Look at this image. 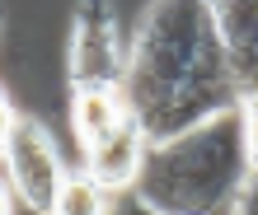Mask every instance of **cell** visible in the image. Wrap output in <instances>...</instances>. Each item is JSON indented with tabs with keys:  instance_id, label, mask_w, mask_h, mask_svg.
Wrapping results in <instances>:
<instances>
[{
	"instance_id": "6da1fadb",
	"label": "cell",
	"mask_w": 258,
	"mask_h": 215,
	"mask_svg": "<svg viewBox=\"0 0 258 215\" xmlns=\"http://www.w3.org/2000/svg\"><path fill=\"white\" fill-rule=\"evenodd\" d=\"M122 103L141 122L150 145L174 141L244 103L230 61L216 42L211 5L164 0L141 14V24L132 28V66Z\"/></svg>"
},
{
	"instance_id": "7a4b0ae2",
	"label": "cell",
	"mask_w": 258,
	"mask_h": 215,
	"mask_svg": "<svg viewBox=\"0 0 258 215\" xmlns=\"http://www.w3.org/2000/svg\"><path fill=\"white\" fill-rule=\"evenodd\" d=\"M249 178L253 159L244 141V103H239L174 141L150 145L136 192L164 215H235Z\"/></svg>"
},
{
	"instance_id": "3957f363",
	"label": "cell",
	"mask_w": 258,
	"mask_h": 215,
	"mask_svg": "<svg viewBox=\"0 0 258 215\" xmlns=\"http://www.w3.org/2000/svg\"><path fill=\"white\" fill-rule=\"evenodd\" d=\"M0 155H5V187L33 215H52L75 173L66 168L61 145L52 141L47 122H38L28 113H14L5 103V141H0Z\"/></svg>"
},
{
	"instance_id": "277c9868",
	"label": "cell",
	"mask_w": 258,
	"mask_h": 215,
	"mask_svg": "<svg viewBox=\"0 0 258 215\" xmlns=\"http://www.w3.org/2000/svg\"><path fill=\"white\" fill-rule=\"evenodd\" d=\"M132 66V38L117 24V10L103 0L75 5V24L66 38V84L71 94L80 89H103V94H122Z\"/></svg>"
},
{
	"instance_id": "5b68a950",
	"label": "cell",
	"mask_w": 258,
	"mask_h": 215,
	"mask_svg": "<svg viewBox=\"0 0 258 215\" xmlns=\"http://www.w3.org/2000/svg\"><path fill=\"white\" fill-rule=\"evenodd\" d=\"M146 155H150V136L141 131V122L127 113L108 136H99L94 145L80 150V173L94 182L103 196H113V192L136 187V178H141V168H146Z\"/></svg>"
},
{
	"instance_id": "8992f818",
	"label": "cell",
	"mask_w": 258,
	"mask_h": 215,
	"mask_svg": "<svg viewBox=\"0 0 258 215\" xmlns=\"http://www.w3.org/2000/svg\"><path fill=\"white\" fill-rule=\"evenodd\" d=\"M211 24H216V42L230 61V75L244 94V84L258 70V0H211Z\"/></svg>"
},
{
	"instance_id": "52a82bcc",
	"label": "cell",
	"mask_w": 258,
	"mask_h": 215,
	"mask_svg": "<svg viewBox=\"0 0 258 215\" xmlns=\"http://www.w3.org/2000/svg\"><path fill=\"white\" fill-rule=\"evenodd\" d=\"M122 117H127L122 94H103V89H80V94H71V127H75V136H80V150L94 145L99 136H108Z\"/></svg>"
},
{
	"instance_id": "ba28073f",
	"label": "cell",
	"mask_w": 258,
	"mask_h": 215,
	"mask_svg": "<svg viewBox=\"0 0 258 215\" xmlns=\"http://www.w3.org/2000/svg\"><path fill=\"white\" fill-rule=\"evenodd\" d=\"M103 201H108V196H103V192H99L85 173H75V178H71V187L61 192V201H56V210H52V215H103Z\"/></svg>"
},
{
	"instance_id": "9c48e42d",
	"label": "cell",
	"mask_w": 258,
	"mask_h": 215,
	"mask_svg": "<svg viewBox=\"0 0 258 215\" xmlns=\"http://www.w3.org/2000/svg\"><path fill=\"white\" fill-rule=\"evenodd\" d=\"M103 215H164V210L150 206L136 187H127V192H113L108 201H103Z\"/></svg>"
},
{
	"instance_id": "30bf717a",
	"label": "cell",
	"mask_w": 258,
	"mask_h": 215,
	"mask_svg": "<svg viewBox=\"0 0 258 215\" xmlns=\"http://www.w3.org/2000/svg\"><path fill=\"white\" fill-rule=\"evenodd\" d=\"M244 141H249V159L258 168V103H244Z\"/></svg>"
},
{
	"instance_id": "8fae6325",
	"label": "cell",
	"mask_w": 258,
	"mask_h": 215,
	"mask_svg": "<svg viewBox=\"0 0 258 215\" xmlns=\"http://www.w3.org/2000/svg\"><path fill=\"white\" fill-rule=\"evenodd\" d=\"M235 215H258V168H253V178L244 182V192H239V206Z\"/></svg>"
},
{
	"instance_id": "7c38bea8",
	"label": "cell",
	"mask_w": 258,
	"mask_h": 215,
	"mask_svg": "<svg viewBox=\"0 0 258 215\" xmlns=\"http://www.w3.org/2000/svg\"><path fill=\"white\" fill-rule=\"evenodd\" d=\"M244 103H258V70H253V80L244 84Z\"/></svg>"
}]
</instances>
